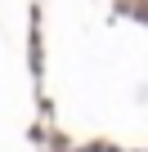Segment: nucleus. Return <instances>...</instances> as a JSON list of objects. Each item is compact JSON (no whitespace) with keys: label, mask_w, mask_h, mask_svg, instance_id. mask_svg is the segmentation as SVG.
<instances>
[]
</instances>
